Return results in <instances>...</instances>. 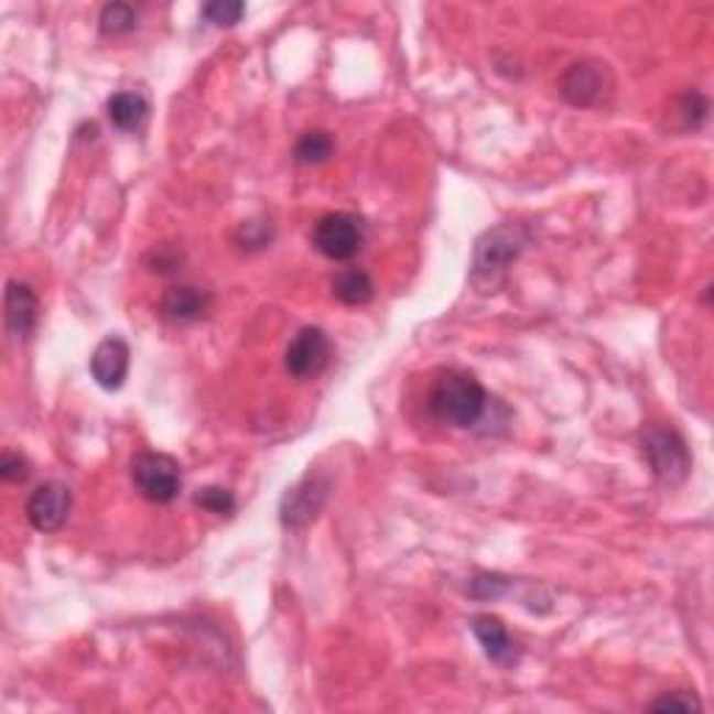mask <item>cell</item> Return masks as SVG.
I'll use <instances>...</instances> for the list:
<instances>
[{"mask_svg":"<svg viewBox=\"0 0 714 714\" xmlns=\"http://www.w3.org/2000/svg\"><path fill=\"white\" fill-rule=\"evenodd\" d=\"M472 634H475L477 642L483 645L486 656L495 664H513L519 659L517 645L508 637V628L502 625V619L491 617V614H477L472 619Z\"/></svg>","mask_w":714,"mask_h":714,"instance_id":"obj_12","label":"cell"},{"mask_svg":"<svg viewBox=\"0 0 714 714\" xmlns=\"http://www.w3.org/2000/svg\"><path fill=\"white\" fill-rule=\"evenodd\" d=\"M333 296L349 307H360L375 299V282L364 268H344L333 277Z\"/></svg>","mask_w":714,"mask_h":714,"instance_id":"obj_14","label":"cell"},{"mask_svg":"<svg viewBox=\"0 0 714 714\" xmlns=\"http://www.w3.org/2000/svg\"><path fill=\"white\" fill-rule=\"evenodd\" d=\"M333 151L335 140L329 138L327 131H304L296 149H293V156H296L299 165H322L333 156Z\"/></svg>","mask_w":714,"mask_h":714,"instance_id":"obj_16","label":"cell"},{"mask_svg":"<svg viewBox=\"0 0 714 714\" xmlns=\"http://www.w3.org/2000/svg\"><path fill=\"white\" fill-rule=\"evenodd\" d=\"M650 708H656V712H697L701 708V703H697V697H692L690 692H673V695H664L659 697L656 703H650Z\"/></svg>","mask_w":714,"mask_h":714,"instance_id":"obj_22","label":"cell"},{"mask_svg":"<svg viewBox=\"0 0 714 714\" xmlns=\"http://www.w3.org/2000/svg\"><path fill=\"white\" fill-rule=\"evenodd\" d=\"M109 120L120 131H138L149 118V101L140 93H115L107 104Z\"/></svg>","mask_w":714,"mask_h":714,"instance_id":"obj_15","label":"cell"},{"mask_svg":"<svg viewBox=\"0 0 714 714\" xmlns=\"http://www.w3.org/2000/svg\"><path fill=\"white\" fill-rule=\"evenodd\" d=\"M614 76L612 67L601 60H581L572 62L561 76V96L572 107H606L614 96Z\"/></svg>","mask_w":714,"mask_h":714,"instance_id":"obj_4","label":"cell"},{"mask_svg":"<svg viewBox=\"0 0 714 714\" xmlns=\"http://www.w3.org/2000/svg\"><path fill=\"white\" fill-rule=\"evenodd\" d=\"M3 307H7L9 333H12L14 338H29L36 327V318H40V299L31 291V285L9 280Z\"/></svg>","mask_w":714,"mask_h":714,"instance_id":"obj_11","label":"cell"},{"mask_svg":"<svg viewBox=\"0 0 714 714\" xmlns=\"http://www.w3.org/2000/svg\"><path fill=\"white\" fill-rule=\"evenodd\" d=\"M73 495L65 483H42V486L34 488V495L29 497V506H25V517L34 524L40 533H54L71 517Z\"/></svg>","mask_w":714,"mask_h":714,"instance_id":"obj_8","label":"cell"},{"mask_svg":"<svg viewBox=\"0 0 714 714\" xmlns=\"http://www.w3.org/2000/svg\"><path fill=\"white\" fill-rule=\"evenodd\" d=\"M708 115V101L701 96V93H686L684 98H681V118H684L686 129H697V126L706 120Z\"/></svg>","mask_w":714,"mask_h":714,"instance_id":"obj_20","label":"cell"},{"mask_svg":"<svg viewBox=\"0 0 714 714\" xmlns=\"http://www.w3.org/2000/svg\"><path fill=\"white\" fill-rule=\"evenodd\" d=\"M244 12H246V7H244V3H238V0H215V3H207V7L202 9V14L213 25H235V23H240Z\"/></svg>","mask_w":714,"mask_h":714,"instance_id":"obj_19","label":"cell"},{"mask_svg":"<svg viewBox=\"0 0 714 714\" xmlns=\"http://www.w3.org/2000/svg\"><path fill=\"white\" fill-rule=\"evenodd\" d=\"M160 310L162 318H167L171 324H191L207 316L209 296L204 291H198V288H171V291L162 296Z\"/></svg>","mask_w":714,"mask_h":714,"instance_id":"obj_13","label":"cell"},{"mask_svg":"<svg viewBox=\"0 0 714 714\" xmlns=\"http://www.w3.org/2000/svg\"><path fill=\"white\" fill-rule=\"evenodd\" d=\"M98 23H101V34L118 36L138 25V12H134V7H129V3H107V7L101 9Z\"/></svg>","mask_w":714,"mask_h":714,"instance_id":"obj_17","label":"cell"},{"mask_svg":"<svg viewBox=\"0 0 714 714\" xmlns=\"http://www.w3.org/2000/svg\"><path fill=\"white\" fill-rule=\"evenodd\" d=\"M324 500H327V483L322 477H304L299 486H293L285 497H282V524L285 528H304L310 519L322 511Z\"/></svg>","mask_w":714,"mask_h":714,"instance_id":"obj_10","label":"cell"},{"mask_svg":"<svg viewBox=\"0 0 714 714\" xmlns=\"http://www.w3.org/2000/svg\"><path fill=\"white\" fill-rule=\"evenodd\" d=\"M508 589V581L500 575H480L472 581L469 592L475 597H500Z\"/></svg>","mask_w":714,"mask_h":714,"instance_id":"obj_23","label":"cell"},{"mask_svg":"<svg viewBox=\"0 0 714 714\" xmlns=\"http://www.w3.org/2000/svg\"><path fill=\"white\" fill-rule=\"evenodd\" d=\"M642 453L664 486H679L692 469L686 441L673 428H650L642 433Z\"/></svg>","mask_w":714,"mask_h":714,"instance_id":"obj_3","label":"cell"},{"mask_svg":"<svg viewBox=\"0 0 714 714\" xmlns=\"http://www.w3.org/2000/svg\"><path fill=\"white\" fill-rule=\"evenodd\" d=\"M131 483L149 502L167 506L182 491V469L165 453H140L131 461Z\"/></svg>","mask_w":714,"mask_h":714,"instance_id":"obj_5","label":"cell"},{"mask_svg":"<svg viewBox=\"0 0 714 714\" xmlns=\"http://www.w3.org/2000/svg\"><path fill=\"white\" fill-rule=\"evenodd\" d=\"M329 351H333V344L322 327L299 329L296 338L285 349L288 375L296 377V380H310V377L322 375L329 364Z\"/></svg>","mask_w":714,"mask_h":714,"instance_id":"obj_7","label":"cell"},{"mask_svg":"<svg viewBox=\"0 0 714 714\" xmlns=\"http://www.w3.org/2000/svg\"><path fill=\"white\" fill-rule=\"evenodd\" d=\"M131 351L123 338H107L96 346L93 357H89V375L107 391H118L129 377Z\"/></svg>","mask_w":714,"mask_h":714,"instance_id":"obj_9","label":"cell"},{"mask_svg":"<svg viewBox=\"0 0 714 714\" xmlns=\"http://www.w3.org/2000/svg\"><path fill=\"white\" fill-rule=\"evenodd\" d=\"M364 224L351 213L322 215L316 229H313V246L333 262H346L357 257V251L364 249Z\"/></svg>","mask_w":714,"mask_h":714,"instance_id":"obj_6","label":"cell"},{"mask_svg":"<svg viewBox=\"0 0 714 714\" xmlns=\"http://www.w3.org/2000/svg\"><path fill=\"white\" fill-rule=\"evenodd\" d=\"M196 506L204 508V511L218 513V517H224V513H232L235 511V497H232V491H227V488L207 486V488H202V491H198V495H196Z\"/></svg>","mask_w":714,"mask_h":714,"instance_id":"obj_18","label":"cell"},{"mask_svg":"<svg viewBox=\"0 0 714 714\" xmlns=\"http://www.w3.org/2000/svg\"><path fill=\"white\" fill-rule=\"evenodd\" d=\"M528 235L524 229L513 227V224H502V227L488 229L475 246V260H472V282L483 291H495L502 280H506L508 268L513 266L519 255H522Z\"/></svg>","mask_w":714,"mask_h":714,"instance_id":"obj_2","label":"cell"},{"mask_svg":"<svg viewBox=\"0 0 714 714\" xmlns=\"http://www.w3.org/2000/svg\"><path fill=\"white\" fill-rule=\"evenodd\" d=\"M31 475V464L25 455L20 453H7L3 458H0V477L7 483H23L29 480Z\"/></svg>","mask_w":714,"mask_h":714,"instance_id":"obj_21","label":"cell"},{"mask_svg":"<svg viewBox=\"0 0 714 714\" xmlns=\"http://www.w3.org/2000/svg\"><path fill=\"white\" fill-rule=\"evenodd\" d=\"M428 408L441 424L469 430L486 416L488 393L480 382L466 371H444L430 386Z\"/></svg>","mask_w":714,"mask_h":714,"instance_id":"obj_1","label":"cell"}]
</instances>
